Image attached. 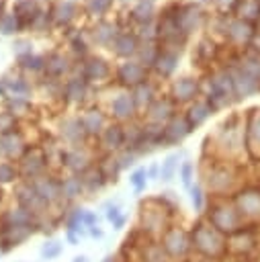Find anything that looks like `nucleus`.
<instances>
[{"instance_id":"f257e3e1","label":"nucleus","mask_w":260,"mask_h":262,"mask_svg":"<svg viewBox=\"0 0 260 262\" xmlns=\"http://www.w3.org/2000/svg\"><path fill=\"white\" fill-rule=\"evenodd\" d=\"M205 90H207V102L211 104L213 111H219V108H225L229 106L235 98V90H233V80H231V74L227 70V66L223 68H215L207 74L205 78Z\"/></svg>"},{"instance_id":"f03ea898","label":"nucleus","mask_w":260,"mask_h":262,"mask_svg":"<svg viewBox=\"0 0 260 262\" xmlns=\"http://www.w3.org/2000/svg\"><path fill=\"white\" fill-rule=\"evenodd\" d=\"M176 25L180 29V33L188 39L194 31H199L203 27L205 20V10L199 2H176Z\"/></svg>"},{"instance_id":"7ed1b4c3","label":"nucleus","mask_w":260,"mask_h":262,"mask_svg":"<svg viewBox=\"0 0 260 262\" xmlns=\"http://www.w3.org/2000/svg\"><path fill=\"white\" fill-rule=\"evenodd\" d=\"M80 76L92 86V84H100L113 78V66L109 63V59H104L98 53H88L82 61H80Z\"/></svg>"},{"instance_id":"20e7f679","label":"nucleus","mask_w":260,"mask_h":262,"mask_svg":"<svg viewBox=\"0 0 260 262\" xmlns=\"http://www.w3.org/2000/svg\"><path fill=\"white\" fill-rule=\"evenodd\" d=\"M254 35H256V27L254 23H248L244 18H237V16H229L227 20V29H225V41L235 47V49H248L254 41Z\"/></svg>"},{"instance_id":"39448f33","label":"nucleus","mask_w":260,"mask_h":262,"mask_svg":"<svg viewBox=\"0 0 260 262\" xmlns=\"http://www.w3.org/2000/svg\"><path fill=\"white\" fill-rule=\"evenodd\" d=\"M113 74H115L117 84L123 86V88H129V90L149 78V70H147L145 66H141L137 59H123V61L115 68Z\"/></svg>"},{"instance_id":"423d86ee","label":"nucleus","mask_w":260,"mask_h":262,"mask_svg":"<svg viewBox=\"0 0 260 262\" xmlns=\"http://www.w3.org/2000/svg\"><path fill=\"white\" fill-rule=\"evenodd\" d=\"M201 94V80L194 76H178L170 82V98L176 104L194 102Z\"/></svg>"},{"instance_id":"0eeeda50","label":"nucleus","mask_w":260,"mask_h":262,"mask_svg":"<svg viewBox=\"0 0 260 262\" xmlns=\"http://www.w3.org/2000/svg\"><path fill=\"white\" fill-rule=\"evenodd\" d=\"M123 31V27L119 25V20H111V18H98L92 23V27L86 31L88 35V41L92 45H98V47H109L113 45L115 37Z\"/></svg>"},{"instance_id":"6e6552de","label":"nucleus","mask_w":260,"mask_h":262,"mask_svg":"<svg viewBox=\"0 0 260 262\" xmlns=\"http://www.w3.org/2000/svg\"><path fill=\"white\" fill-rule=\"evenodd\" d=\"M74 70V63H72V57L63 51H51L47 53L45 57V78L49 80H61L63 76L68 78Z\"/></svg>"},{"instance_id":"1a4fd4ad","label":"nucleus","mask_w":260,"mask_h":262,"mask_svg":"<svg viewBox=\"0 0 260 262\" xmlns=\"http://www.w3.org/2000/svg\"><path fill=\"white\" fill-rule=\"evenodd\" d=\"M139 45H141V41H139L137 33L133 29H125L115 37V41L111 45V51L121 59H135Z\"/></svg>"},{"instance_id":"9d476101","label":"nucleus","mask_w":260,"mask_h":262,"mask_svg":"<svg viewBox=\"0 0 260 262\" xmlns=\"http://www.w3.org/2000/svg\"><path fill=\"white\" fill-rule=\"evenodd\" d=\"M88 90H90V84L80 74L68 76L61 82V98L70 104H82L88 96Z\"/></svg>"},{"instance_id":"9b49d317","label":"nucleus","mask_w":260,"mask_h":262,"mask_svg":"<svg viewBox=\"0 0 260 262\" xmlns=\"http://www.w3.org/2000/svg\"><path fill=\"white\" fill-rule=\"evenodd\" d=\"M229 74H231V80H233V90H235V98H248V96H254L260 92V82L256 78H252L250 74L242 72L237 66L229 63L227 66Z\"/></svg>"},{"instance_id":"f8f14e48","label":"nucleus","mask_w":260,"mask_h":262,"mask_svg":"<svg viewBox=\"0 0 260 262\" xmlns=\"http://www.w3.org/2000/svg\"><path fill=\"white\" fill-rule=\"evenodd\" d=\"M0 86H2V98H29V94L33 92L31 82L20 76V74H4L0 76Z\"/></svg>"},{"instance_id":"ddd939ff","label":"nucleus","mask_w":260,"mask_h":262,"mask_svg":"<svg viewBox=\"0 0 260 262\" xmlns=\"http://www.w3.org/2000/svg\"><path fill=\"white\" fill-rule=\"evenodd\" d=\"M80 14V6L74 0H57L51 6V20L55 29H68Z\"/></svg>"},{"instance_id":"4468645a","label":"nucleus","mask_w":260,"mask_h":262,"mask_svg":"<svg viewBox=\"0 0 260 262\" xmlns=\"http://www.w3.org/2000/svg\"><path fill=\"white\" fill-rule=\"evenodd\" d=\"M180 51H174V49H162L160 47V55H158V59H156V63H154V74L158 76V78H162V80H166V78H172L174 76V72H176V68H178V61H180Z\"/></svg>"},{"instance_id":"2eb2a0df","label":"nucleus","mask_w":260,"mask_h":262,"mask_svg":"<svg viewBox=\"0 0 260 262\" xmlns=\"http://www.w3.org/2000/svg\"><path fill=\"white\" fill-rule=\"evenodd\" d=\"M127 16H129V23L135 25V29H137V27H143V25H147V23H154V20L158 18L154 0H135L133 6L129 8Z\"/></svg>"},{"instance_id":"dca6fc26","label":"nucleus","mask_w":260,"mask_h":262,"mask_svg":"<svg viewBox=\"0 0 260 262\" xmlns=\"http://www.w3.org/2000/svg\"><path fill=\"white\" fill-rule=\"evenodd\" d=\"M176 115V102L170 96H158L149 106H147V117L154 123H168Z\"/></svg>"},{"instance_id":"f3484780","label":"nucleus","mask_w":260,"mask_h":262,"mask_svg":"<svg viewBox=\"0 0 260 262\" xmlns=\"http://www.w3.org/2000/svg\"><path fill=\"white\" fill-rule=\"evenodd\" d=\"M192 131L190 123L184 115H174L168 123H164V143H180Z\"/></svg>"},{"instance_id":"a211bd4d","label":"nucleus","mask_w":260,"mask_h":262,"mask_svg":"<svg viewBox=\"0 0 260 262\" xmlns=\"http://www.w3.org/2000/svg\"><path fill=\"white\" fill-rule=\"evenodd\" d=\"M135 111H137V106H135V100H133V96H131L129 90L119 92V94L111 100V113H113V117L119 119V121L133 119Z\"/></svg>"},{"instance_id":"6ab92c4d","label":"nucleus","mask_w":260,"mask_h":262,"mask_svg":"<svg viewBox=\"0 0 260 262\" xmlns=\"http://www.w3.org/2000/svg\"><path fill=\"white\" fill-rule=\"evenodd\" d=\"M217 57V43L213 37H201L192 51V63L197 66H211Z\"/></svg>"},{"instance_id":"aec40b11","label":"nucleus","mask_w":260,"mask_h":262,"mask_svg":"<svg viewBox=\"0 0 260 262\" xmlns=\"http://www.w3.org/2000/svg\"><path fill=\"white\" fill-rule=\"evenodd\" d=\"M80 121H82V127H84V131H86V135H98V133H102L104 127H106V117H104V113H102L100 108H96V106L84 111L82 117H80Z\"/></svg>"},{"instance_id":"412c9836","label":"nucleus","mask_w":260,"mask_h":262,"mask_svg":"<svg viewBox=\"0 0 260 262\" xmlns=\"http://www.w3.org/2000/svg\"><path fill=\"white\" fill-rule=\"evenodd\" d=\"M129 92H131V96H133V100H135V106H137V108H147V106L158 98L156 84H154L149 78H147L145 82L137 84L135 88H131Z\"/></svg>"},{"instance_id":"4be33fe9","label":"nucleus","mask_w":260,"mask_h":262,"mask_svg":"<svg viewBox=\"0 0 260 262\" xmlns=\"http://www.w3.org/2000/svg\"><path fill=\"white\" fill-rule=\"evenodd\" d=\"M213 115V108H211V104L207 102V98H197L194 102H190V106H188V111H186V121L190 123V127L194 129V127H199L201 123H205L209 117Z\"/></svg>"},{"instance_id":"5701e85b","label":"nucleus","mask_w":260,"mask_h":262,"mask_svg":"<svg viewBox=\"0 0 260 262\" xmlns=\"http://www.w3.org/2000/svg\"><path fill=\"white\" fill-rule=\"evenodd\" d=\"M102 137V145L106 149H119L121 145H125L127 137H125V129L119 125V123H113V125H106L104 131L100 133Z\"/></svg>"},{"instance_id":"b1692460","label":"nucleus","mask_w":260,"mask_h":262,"mask_svg":"<svg viewBox=\"0 0 260 262\" xmlns=\"http://www.w3.org/2000/svg\"><path fill=\"white\" fill-rule=\"evenodd\" d=\"M41 10V0H14L12 2V12L18 16V20L25 25L27 29V23Z\"/></svg>"},{"instance_id":"393cba45","label":"nucleus","mask_w":260,"mask_h":262,"mask_svg":"<svg viewBox=\"0 0 260 262\" xmlns=\"http://www.w3.org/2000/svg\"><path fill=\"white\" fill-rule=\"evenodd\" d=\"M233 16L244 18L248 23H256L260 16V0H235Z\"/></svg>"},{"instance_id":"a878e982","label":"nucleus","mask_w":260,"mask_h":262,"mask_svg":"<svg viewBox=\"0 0 260 262\" xmlns=\"http://www.w3.org/2000/svg\"><path fill=\"white\" fill-rule=\"evenodd\" d=\"M68 47H70V53L82 61V59L88 55V51H90L88 35L82 33V31H74V33H70V35H68Z\"/></svg>"},{"instance_id":"bb28decb","label":"nucleus","mask_w":260,"mask_h":262,"mask_svg":"<svg viewBox=\"0 0 260 262\" xmlns=\"http://www.w3.org/2000/svg\"><path fill=\"white\" fill-rule=\"evenodd\" d=\"M33 188H35V192L39 194V199H41L43 203H49V201L57 199V194H61L59 184H57L53 178H49V176H43V178L35 180V182H33Z\"/></svg>"},{"instance_id":"cd10ccee","label":"nucleus","mask_w":260,"mask_h":262,"mask_svg":"<svg viewBox=\"0 0 260 262\" xmlns=\"http://www.w3.org/2000/svg\"><path fill=\"white\" fill-rule=\"evenodd\" d=\"M158 55H160V43L158 41H141L135 59L141 66H145L147 70H151L154 63H156V59H158Z\"/></svg>"},{"instance_id":"c85d7f7f","label":"nucleus","mask_w":260,"mask_h":262,"mask_svg":"<svg viewBox=\"0 0 260 262\" xmlns=\"http://www.w3.org/2000/svg\"><path fill=\"white\" fill-rule=\"evenodd\" d=\"M27 29L31 33H37V35H43V33H49V29H53V20H51V8H43L27 23Z\"/></svg>"},{"instance_id":"c756f323","label":"nucleus","mask_w":260,"mask_h":262,"mask_svg":"<svg viewBox=\"0 0 260 262\" xmlns=\"http://www.w3.org/2000/svg\"><path fill=\"white\" fill-rule=\"evenodd\" d=\"M61 135H63L68 141H72V143L82 141L84 135H86V131H84V127H82L80 117H68V119L61 123Z\"/></svg>"},{"instance_id":"7c9ffc66","label":"nucleus","mask_w":260,"mask_h":262,"mask_svg":"<svg viewBox=\"0 0 260 262\" xmlns=\"http://www.w3.org/2000/svg\"><path fill=\"white\" fill-rule=\"evenodd\" d=\"M115 0H84V12L86 16L98 20V18H106V14L113 10Z\"/></svg>"},{"instance_id":"2f4dec72","label":"nucleus","mask_w":260,"mask_h":262,"mask_svg":"<svg viewBox=\"0 0 260 262\" xmlns=\"http://www.w3.org/2000/svg\"><path fill=\"white\" fill-rule=\"evenodd\" d=\"M182 156H184L182 149H180V151H172L170 156H166L164 162L160 164V178H158V180H162V182H170V180L174 178L176 170H178V162H180Z\"/></svg>"},{"instance_id":"473e14b6","label":"nucleus","mask_w":260,"mask_h":262,"mask_svg":"<svg viewBox=\"0 0 260 262\" xmlns=\"http://www.w3.org/2000/svg\"><path fill=\"white\" fill-rule=\"evenodd\" d=\"M0 149L6 156H18L23 151V137L18 131H8L0 135Z\"/></svg>"},{"instance_id":"72a5a7b5","label":"nucleus","mask_w":260,"mask_h":262,"mask_svg":"<svg viewBox=\"0 0 260 262\" xmlns=\"http://www.w3.org/2000/svg\"><path fill=\"white\" fill-rule=\"evenodd\" d=\"M16 66H18V70L29 72V74H43L45 72V55H39V53L25 55V57L16 59Z\"/></svg>"},{"instance_id":"f704fd0d","label":"nucleus","mask_w":260,"mask_h":262,"mask_svg":"<svg viewBox=\"0 0 260 262\" xmlns=\"http://www.w3.org/2000/svg\"><path fill=\"white\" fill-rule=\"evenodd\" d=\"M25 29V25L18 20V16L10 10V12H4L2 16H0V35H4V37H14V35H18L20 31Z\"/></svg>"},{"instance_id":"c9c22d12","label":"nucleus","mask_w":260,"mask_h":262,"mask_svg":"<svg viewBox=\"0 0 260 262\" xmlns=\"http://www.w3.org/2000/svg\"><path fill=\"white\" fill-rule=\"evenodd\" d=\"M61 158H63V164H66L70 170H74V172H86V168H88L86 156H84L80 149H68Z\"/></svg>"},{"instance_id":"e433bc0d","label":"nucleus","mask_w":260,"mask_h":262,"mask_svg":"<svg viewBox=\"0 0 260 262\" xmlns=\"http://www.w3.org/2000/svg\"><path fill=\"white\" fill-rule=\"evenodd\" d=\"M84 186H88L90 190H98L106 184V174L102 172V168H88L82 176Z\"/></svg>"},{"instance_id":"4c0bfd02","label":"nucleus","mask_w":260,"mask_h":262,"mask_svg":"<svg viewBox=\"0 0 260 262\" xmlns=\"http://www.w3.org/2000/svg\"><path fill=\"white\" fill-rule=\"evenodd\" d=\"M82 188H84V182H82L80 176H68V178H63V180L59 182L61 196H66V199H74V196H78V194L82 192Z\"/></svg>"},{"instance_id":"58836bf2","label":"nucleus","mask_w":260,"mask_h":262,"mask_svg":"<svg viewBox=\"0 0 260 262\" xmlns=\"http://www.w3.org/2000/svg\"><path fill=\"white\" fill-rule=\"evenodd\" d=\"M33 41L31 39H27V37H14L12 39V43H10V49H12V53H14V57L16 59H20V57H25V55H31V53H35L33 51Z\"/></svg>"},{"instance_id":"ea45409f","label":"nucleus","mask_w":260,"mask_h":262,"mask_svg":"<svg viewBox=\"0 0 260 262\" xmlns=\"http://www.w3.org/2000/svg\"><path fill=\"white\" fill-rule=\"evenodd\" d=\"M4 102H6V111H8L12 117L25 115V113H29V108H31L29 98H16V96H10V98H4Z\"/></svg>"},{"instance_id":"a19ab883","label":"nucleus","mask_w":260,"mask_h":262,"mask_svg":"<svg viewBox=\"0 0 260 262\" xmlns=\"http://www.w3.org/2000/svg\"><path fill=\"white\" fill-rule=\"evenodd\" d=\"M133 31L137 33L139 41H158V25H156V20L154 23H147L143 27H137Z\"/></svg>"},{"instance_id":"79ce46f5","label":"nucleus","mask_w":260,"mask_h":262,"mask_svg":"<svg viewBox=\"0 0 260 262\" xmlns=\"http://www.w3.org/2000/svg\"><path fill=\"white\" fill-rule=\"evenodd\" d=\"M192 178H194V166H192L190 160H184L182 166H180V180H182L184 188L190 190V186H192Z\"/></svg>"},{"instance_id":"37998d69","label":"nucleus","mask_w":260,"mask_h":262,"mask_svg":"<svg viewBox=\"0 0 260 262\" xmlns=\"http://www.w3.org/2000/svg\"><path fill=\"white\" fill-rule=\"evenodd\" d=\"M145 178H147V170L145 168H137L131 176H129V182L133 184L135 192H141L145 188Z\"/></svg>"},{"instance_id":"c03bdc74","label":"nucleus","mask_w":260,"mask_h":262,"mask_svg":"<svg viewBox=\"0 0 260 262\" xmlns=\"http://www.w3.org/2000/svg\"><path fill=\"white\" fill-rule=\"evenodd\" d=\"M16 178V168L10 162H0V184L12 182Z\"/></svg>"},{"instance_id":"a18cd8bd","label":"nucleus","mask_w":260,"mask_h":262,"mask_svg":"<svg viewBox=\"0 0 260 262\" xmlns=\"http://www.w3.org/2000/svg\"><path fill=\"white\" fill-rule=\"evenodd\" d=\"M14 125H16V117H12L8 111L0 113V135H4L8 131H14Z\"/></svg>"},{"instance_id":"49530a36","label":"nucleus","mask_w":260,"mask_h":262,"mask_svg":"<svg viewBox=\"0 0 260 262\" xmlns=\"http://www.w3.org/2000/svg\"><path fill=\"white\" fill-rule=\"evenodd\" d=\"M190 201H192L194 211H201V209H203L205 199H203V188H201V184H192V186H190Z\"/></svg>"},{"instance_id":"de8ad7c7","label":"nucleus","mask_w":260,"mask_h":262,"mask_svg":"<svg viewBox=\"0 0 260 262\" xmlns=\"http://www.w3.org/2000/svg\"><path fill=\"white\" fill-rule=\"evenodd\" d=\"M135 158H137V154H135L133 149H127V151H123V154L117 158V164H119L121 170H125V168H129V166L135 164Z\"/></svg>"},{"instance_id":"09e8293b","label":"nucleus","mask_w":260,"mask_h":262,"mask_svg":"<svg viewBox=\"0 0 260 262\" xmlns=\"http://www.w3.org/2000/svg\"><path fill=\"white\" fill-rule=\"evenodd\" d=\"M59 252H61V246H59V242H49V244H45V246H43V250H41V256L49 260V258H55Z\"/></svg>"},{"instance_id":"8fccbe9b","label":"nucleus","mask_w":260,"mask_h":262,"mask_svg":"<svg viewBox=\"0 0 260 262\" xmlns=\"http://www.w3.org/2000/svg\"><path fill=\"white\" fill-rule=\"evenodd\" d=\"M205 4H211V6H215L219 12H227V10H233V4H235V0H203Z\"/></svg>"},{"instance_id":"3c124183","label":"nucleus","mask_w":260,"mask_h":262,"mask_svg":"<svg viewBox=\"0 0 260 262\" xmlns=\"http://www.w3.org/2000/svg\"><path fill=\"white\" fill-rule=\"evenodd\" d=\"M119 217H121V207H119L117 203H113V205L106 203V219H109L111 223H115Z\"/></svg>"},{"instance_id":"603ef678","label":"nucleus","mask_w":260,"mask_h":262,"mask_svg":"<svg viewBox=\"0 0 260 262\" xmlns=\"http://www.w3.org/2000/svg\"><path fill=\"white\" fill-rule=\"evenodd\" d=\"M250 135H256L260 139V115L250 123Z\"/></svg>"},{"instance_id":"864d4df0","label":"nucleus","mask_w":260,"mask_h":262,"mask_svg":"<svg viewBox=\"0 0 260 262\" xmlns=\"http://www.w3.org/2000/svg\"><path fill=\"white\" fill-rule=\"evenodd\" d=\"M147 178H151V180H158L160 178V164H151L147 168Z\"/></svg>"},{"instance_id":"5fc2aeb1","label":"nucleus","mask_w":260,"mask_h":262,"mask_svg":"<svg viewBox=\"0 0 260 262\" xmlns=\"http://www.w3.org/2000/svg\"><path fill=\"white\" fill-rule=\"evenodd\" d=\"M68 242H70L72 246H76V244H78V237H76V233H74V231H68Z\"/></svg>"},{"instance_id":"6e6d98bb","label":"nucleus","mask_w":260,"mask_h":262,"mask_svg":"<svg viewBox=\"0 0 260 262\" xmlns=\"http://www.w3.org/2000/svg\"><path fill=\"white\" fill-rule=\"evenodd\" d=\"M123 223H125V215H121L113 225H115V229H121V227H123Z\"/></svg>"},{"instance_id":"4d7b16f0","label":"nucleus","mask_w":260,"mask_h":262,"mask_svg":"<svg viewBox=\"0 0 260 262\" xmlns=\"http://www.w3.org/2000/svg\"><path fill=\"white\" fill-rule=\"evenodd\" d=\"M90 235H92V237H102V231H100V229H94V227H90Z\"/></svg>"},{"instance_id":"13d9d810","label":"nucleus","mask_w":260,"mask_h":262,"mask_svg":"<svg viewBox=\"0 0 260 262\" xmlns=\"http://www.w3.org/2000/svg\"><path fill=\"white\" fill-rule=\"evenodd\" d=\"M74 262H90V260H88V256H76Z\"/></svg>"},{"instance_id":"bf43d9fd","label":"nucleus","mask_w":260,"mask_h":262,"mask_svg":"<svg viewBox=\"0 0 260 262\" xmlns=\"http://www.w3.org/2000/svg\"><path fill=\"white\" fill-rule=\"evenodd\" d=\"M6 12V0H0V16Z\"/></svg>"},{"instance_id":"052dcab7","label":"nucleus","mask_w":260,"mask_h":262,"mask_svg":"<svg viewBox=\"0 0 260 262\" xmlns=\"http://www.w3.org/2000/svg\"><path fill=\"white\" fill-rule=\"evenodd\" d=\"M115 2H121V4H129V2H133V0H115Z\"/></svg>"},{"instance_id":"680f3d73","label":"nucleus","mask_w":260,"mask_h":262,"mask_svg":"<svg viewBox=\"0 0 260 262\" xmlns=\"http://www.w3.org/2000/svg\"><path fill=\"white\" fill-rule=\"evenodd\" d=\"M102 262H113V258H111V256H106V258H104Z\"/></svg>"},{"instance_id":"e2e57ef3","label":"nucleus","mask_w":260,"mask_h":262,"mask_svg":"<svg viewBox=\"0 0 260 262\" xmlns=\"http://www.w3.org/2000/svg\"><path fill=\"white\" fill-rule=\"evenodd\" d=\"M256 23H258V27H260V16H258V20H256Z\"/></svg>"}]
</instances>
